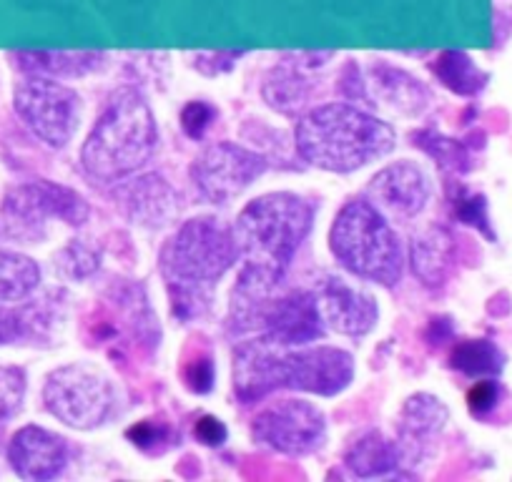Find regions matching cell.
<instances>
[{
    "mask_svg": "<svg viewBox=\"0 0 512 482\" xmlns=\"http://www.w3.org/2000/svg\"><path fill=\"white\" fill-rule=\"evenodd\" d=\"M159 141L154 113L136 88H118L83 144V169L101 181H121L151 159Z\"/></svg>",
    "mask_w": 512,
    "mask_h": 482,
    "instance_id": "4",
    "label": "cell"
},
{
    "mask_svg": "<svg viewBox=\"0 0 512 482\" xmlns=\"http://www.w3.org/2000/svg\"><path fill=\"white\" fill-rule=\"evenodd\" d=\"M48 412L76 430H93L111 415L116 392L96 367L68 365L51 372L43 387Z\"/></svg>",
    "mask_w": 512,
    "mask_h": 482,
    "instance_id": "6",
    "label": "cell"
},
{
    "mask_svg": "<svg viewBox=\"0 0 512 482\" xmlns=\"http://www.w3.org/2000/svg\"><path fill=\"white\" fill-rule=\"evenodd\" d=\"M16 111L28 129L53 149L71 141L81 118V98L53 78H28L16 88Z\"/></svg>",
    "mask_w": 512,
    "mask_h": 482,
    "instance_id": "7",
    "label": "cell"
},
{
    "mask_svg": "<svg viewBox=\"0 0 512 482\" xmlns=\"http://www.w3.org/2000/svg\"><path fill=\"white\" fill-rule=\"evenodd\" d=\"M312 219V204L289 191L259 196L246 204L231 229L244 262L234 294L267 297L287 274L299 244L312 229Z\"/></svg>",
    "mask_w": 512,
    "mask_h": 482,
    "instance_id": "1",
    "label": "cell"
},
{
    "mask_svg": "<svg viewBox=\"0 0 512 482\" xmlns=\"http://www.w3.org/2000/svg\"><path fill=\"white\" fill-rule=\"evenodd\" d=\"M194 435H196V440L204 442V445L216 447V445H224V440H226V427H224V422L219 420V417L204 415V417H201V420L194 425Z\"/></svg>",
    "mask_w": 512,
    "mask_h": 482,
    "instance_id": "33",
    "label": "cell"
},
{
    "mask_svg": "<svg viewBox=\"0 0 512 482\" xmlns=\"http://www.w3.org/2000/svg\"><path fill=\"white\" fill-rule=\"evenodd\" d=\"M21 337H26V319L16 309L0 304V344H11Z\"/></svg>",
    "mask_w": 512,
    "mask_h": 482,
    "instance_id": "32",
    "label": "cell"
},
{
    "mask_svg": "<svg viewBox=\"0 0 512 482\" xmlns=\"http://www.w3.org/2000/svg\"><path fill=\"white\" fill-rule=\"evenodd\" d=\"M38 282H41V272L33 259L0 249V299L3 302L28 297L38 287Z\"/></svg>",
    "mask_w": 512,
    "mask_h": 482,
    "instance_id": "21",
    "label": "cell"
},
{
    "mask_svg": "<svg viewBox=\"0 0 512 482\" xmlns=\"http://www.w3.org/2000/svg\"><path fill=\"white\" fill-rule=\"evenodd\" d=\"M332 254L347 272L395 287L402 279V247L392 226L372 201H349L329 234Z\"/></svg>",
    "mask_w": 512,
    "mask_h": 482,
    "instance_id": "5",
    "label": "cell"
},
{
    "mask_svg": "<svg viewBox=\"0 0 512 482\" xmlns=\"http://www.w3.org/2000/svg\"><path fill=\"white\" fill-rule=\"evenodd\" d=\"M297 149L317 169L349 174L390 154L395 149V131L359 108L329 103L299 121Z\"/></svg>",
    "mask_w": 512,
    "mask_h": 482,
    "instance_id": "3",
    "label": "cell"
},
{
    "mask_svg": "<svg viewBox=\"0 0 512 482\" xmlns=\"http://www.w3.org/2000/svg\"><path fill=\"white\" fill-rule=\"evenodd\" d=\"M369 196L382 214H390L397 221H410L425 209L430 199V184L415 164L400 161L382 169L369 181Z\"/></svg>",
    "mask_w": 512,
    "mask_h": 482,
    "instance_id": "15",
    "label": "cell"
},
{
    "mask_svg": "<svg viewBox=\"0 0 512 482\" xmlns=\"http://www.w3.org/2000/svg\"><path fill=\"white\" fill-rule=\"evenodd\" d=\"M58 267H61V272L66 277L83 279L98 269V254L93 249H88L86 244H71L58 257Z\"/></svg>",
    "mask_w": 512,
    "mask_h": 482,
    "instance_id": "28",
    "label": "cell"
},
{
    "mask_svg": "<svg viewBox=\"0 0 512 482\" xmlns=\"http://www.w3.org/2000/svg\"><path fill=\"white\" fill-rule=\"evenodd\" d=\"M447 407L442 405L437 397L432 395H415L405 402L397 420V447H400V457L417 462L427 455V447L435 442L445 427Z\"/></svg>",
    "mask_w": 512,
    "mask_h": 482,
    "instance_id": "18",
    "label": "cell"
},
{
    "mask_svg": "<svg viewBox=\"0 0 512 482\" xmlns=\"http://www.w3.org/2000/svg\"><path fill=\"white\" fill-rule=\"evenodd\" d=\"M234 299H251L254 297H234ZM256 319L262 324L264 337L277 342L279 347H292V344L314 342L324 334V322L319 317L317 299L314 294L294 292L289 297L277 299L272 304L256 302Z\"/></svg>",
    "mask_w": 512,
    "mask_h": 482,
    "instance_id": "12",
    "label": "cell"
},
{
    "mask_svg": "<svg viewBox=\"0 0 512 482\" xmlns=\"http://www.w3.org/2000/svg\"><path fill=\"white\" fill-rule=\"evenodd\" d=\"M354 377L352 354L337 347H317L287 354V387L332 397Z\"/></svg>",
    "mask_w": 512,
    "mask_h": 482,
    "instance_id": "13",
    "label": "cell"
},
{
    "mask_svg": "<svg viewBox=\"0 0 512 482\" xmlns=\"http://www.w3.org/2000/svg\"><path fill=\"white\" fill-rule=\"evenodd\" d=\"M400 447L397 442L384 440L377 430H369L359 437L357 442H352L344 455L349 470L359 477H374L384 475V472L395 470L400 465Z\"/></svg>",
    "mask_w": 512,
    "mask_h": 482,
    "instance_id": "20",
    "label": "cell"
},
{
    "mask_svg": "<svg viewBox=\"0 0 512 482\" xmlns=\"http://www.w3.org/2000/svg\"><path fill=\"white\" fill-rule=\"evenodd\" d=\"M267 171V161L236 144H214L194 161L191 179L211 204H226Z\"/></svg>",
    "mask_w": 512,
    "mask_h": 482,
    "instance_id": "9",
    "label": "cell"
},
{
    "mask_svg": "<svg viewBox=\"0 0 512 482\" xmlns=\"http://www.w3.org/2000/svg\"><path fill=\"white\" fill-rule=\"evenodd\" d=\"M432 68H435L437 78L460 96H475L485 86V76L477 71L475 63L465 53H442L440 61Z\"/></svg>",
    "mask_w": 512,
    "mask_h": 482,
    "instance_id": "23",
    "label": "cell"
},
{
    "mask_svg": "<svg viewBox=\"0 0 512 482\" xmlns=\"http://www.w3.org/2000/svg\"><path fill=\"white\" fill-rule=\"evenodd\" d=\"M3 216L18 231L31 234L51 216L63 219L71 226L86 224L88 204L81 194L66 189V186L51 184V181H33V184L18 186L6 196Z\"/></svg>",
    "mask_w": 512,
    "mask_h": 482,
    "instance_id": "10",
    "label": "cell"
},
{
    "mask_svg": "<svg viewBox=\"0 0 512 482\" xmlns=\"http://www.w3.org/2000/svg\"><path fill=\"white\" fill-rule=\"evenodd\" d=\"M500 402V385L495 380H480L467 392V407L475 417L490 415Z\"/></svg>",
    "mask_w": 512,
    "mask_h": 482,
    "instance_id": "31",
    "label": "cell"
},
{
    "mask_svg": "<svg viewBox=\"0 0 512 482\" xmlns=\"http://www.w3.org/2000/svg\"><path fill=\"white\" fill-rule=\"evenodd\" d=\"M239 259L234 234L211 216L191 219L166 241L161 274L171 294V309L179 319L201 317L211 304L214 284Z\"/></svg>",
    "mask_w": 512,
    "mask_h": 482,
    "instance_id": "2",
    "label": "cell"
},
{
    "mask_svg": "<svg viewBox=\"0 0 512 482\" xmlns=\"http://www.w3.org/2000/svg\"><path fill=\"white\" fill-rule=\"evenodd\" d=\"M452 367L470 377L500 375L505 357L500 349L487 339H465L452 349Z\"/></svg>",
    "mask_w": 512,
    "mask_h": 482,
    "instance_id": "22",
    "label": "cell"
},
{
    "mask_svg": "<svg viewBox=\"0 0 512 482\" xmlns=\"http://www.w3.org/2000/svg\"><path fill=\"white\" fill-rule=\"evenodd\" d=\"M452 257H455V244L445 229L427 231L412 244V267L427 287L445 282L452 269Z\"/></svg>",
    "mask_w": 512,
    "mask_h": 482,
    "instance_id": "19",
    "label": "cell"
},
{
    "mask_svg": "<svg viewBox=\"0 0 512 482\" xmlns=\"http://www.w3.org/2000/svg\"><path fill=\"white\" fill-rule=\"evenodd\" d=\"M264 96H267L269 106L284 113H294L307 101V81H302L297 73H277L264 86Z\"/></svg>",
    "mask_w": 512,
    "mask_h": 482,
    "instance_id": "24",
    "label": "cell"
},
{
    "mask_svg": "<svg viewBox=\"0 0 512 482\" xmlns=\"http://www.w3.org/2000/svg\"><path fill=\"white\" fill-rule=\"evenodd\" d=\"M214 118H216L214 106H209V103L204 101H191L189 106L181 111V129H184V134L189 136V139L199 141L201 136L206 134V129L214 124Z\"/></svg>",
    "mask_w": 512,
    "mask_h": 482,
    "instance_id": "30",
    "label": "cell"
},
{
    "mask_svg": "<svg viewBox=\"0 0 512 482\" xmlns=\"http://www.w3.org/2000/svg\"><path fill=\"white\" fill-rule=\"evenodd\" d=\"M126 437L134 442L136 447H141L149 455H164L174 442H179V435L174 432V427L164 420H141L139 425H134L126 432Z\"/></svg>",
    "mask_w": 512,
    "mask_h": 482,
    "instance_id": "25",
    "label": "cell"
},
{
    "mask_svg": "<svg viewBox=\"0 0 512 482\" xmlns=\"http://www.w3.org/2000/svg\"><path fill=\"white\" fill-rule=\"evenodd\" d=\"M415 144H420L427 154L435 156L437 161H442L445 166H452V169H467V156L462 151L460 144L450 139H440V136H430V134H420L415 136Z\"/></svg>",
    "mask_w": 512,
    "mask_h": 482,
    "instance_id": "29",
    "label": "cell"
},
{
    "mask_svg": "<svg viewBox=\"0 0 512 482\" xmlns=\"http://www.w3.org/2000/svg\"><path fill=\"white\" fill-rule=\"evenodd\" d=\"M118 204L128 219L141 226H164L179 214V194L156 174L118 186Z\"/></svg>",
    "mask_w": 512,
    "mask_h": 482,
    "instance_id": "17",
    "label": "cell"
},
{
    "mask_svg": "<svg viewBox=\"0 0 512 482\" xmlns=\"http://www.w3.org/2000/svg\"><path fill=\"white\" fill-rule=\"evenodd\" d=\"M251 435L282 455H309L327 440V422L309 402L282 400L254 417Z\"/></svg>",
    "mask_w": 512,
    "mask_h": 482,
    "instance_id": "8",
    "label": "cell"
},
{
    "mask_svg": "<svg viewBox=\"0 0 512 482\" xmlns=\"http://www.w3.org/2000/svg\"><path fill=\"white\" fill-rule=\"evenodd\" d=\"M26 395V375L18 367L0 365V420L16 415Z\"/></svg>",
    "mask_w": 512,
    "mask_h": 482,
    "instance_id": "27",
    "label": "cell"
},
{
    "mask_svg": "<svg viewBox=\"0 0 512 482\" xmlns=\"http://www.w3.org/2000/svg\"><path fill=\"white\" fill-rule=\"evenodd\" d=\"M314 299H317L322 322L334 332L349 334V337L367 334L379 317L377 302L367 292L349 287L339 277H324Z\"/></svg>",
    "mask_w": 512,
    "mask_h": 482,
    "instance_id": "14",
    "label": "cell"
},
{
    "mask_svg": "<svg viewBox=\"0 0 512 482\" xmlns=\"http://www.w3.org/2000/svg\"><path fill=\"white\" fill-rule=\"evenodd\" d=\"M282 387H287V354L279 352L277 342L262 337L236 347L234 392L244 405L259 402Z\"/></svg>",
    "mask_w": 512,
    "mask_h": 482,
    "instance_id": "11",
    "label": "cell"
},
{
    "mask_svg": "<svg viewBox=\"0 0 512 482\" xmlns=\"http://www.w3.org/2000/svg\"><path fill=\"white\" fill-rule=\"evenodd\" d=\"M13 470L26 480H51L68 462V445L61 435L28 425L16 432L8 447Z\"/></svg>",
    "mask_w": 512,
    "mask_h": 482,
    "instance_id": "16",
    "label": "cell"
},
{
    "mask_svg": "<svg viewBox=\"0 0 512 482\" xmlns=\"http://www.w3.org/2000/svg\"><path fill=\"white\" fill-rule=\"evenodd\" d=\"M181 380L184 387L194 395H206L214 387V357L206 349H194L184 357L181 365Z\"/></svg>",
    "mask_w": 512,
    "mask_h": 482,
    "instance_id": "26",
    "label": "cell"
},
{
    "mask_svg": "<svg viewBox=\"0 0 512 482\" xmlns=\"http://www.w3.org/2000/svg\"><path fill=\"white\" fill-rule=\"evenodd\" d=\"M455 209L465 224H485V201L482 196H462L455 201Z\"/></svg>",
    "mask_w": 512,
    "mask_h": 482,
    "instance_id": "34",
    "label": "cell"
}]
</instances>
